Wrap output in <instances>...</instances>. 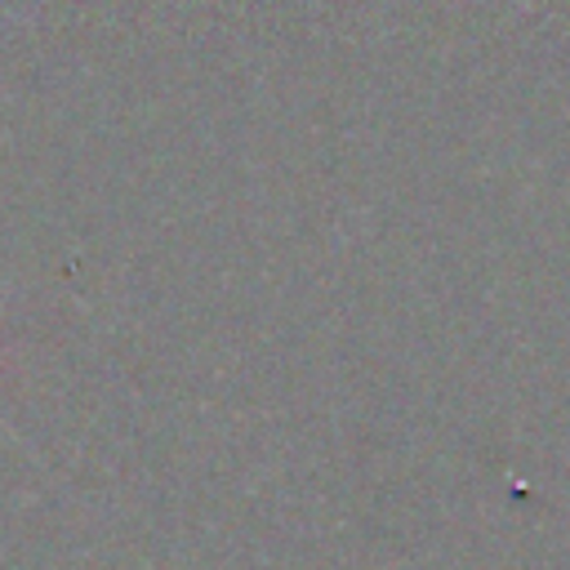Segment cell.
Returning a JSON list of instances; mask_svg holds the SVG:
<instances>
[{
    "label": "cell",
    "mask_w": 570,
    "mask_h": 570,
    "mask_svg": "<svg viewBox=\"0 0 570 570\" xmlns=\"http://www.w3.org/2000/svg\"><path fill=\"white\" fill-rule=\"evenodd\" d=\"M0 428H4V432H13V428H9V423H4V414H0Z\"/></svg>",
    "instance_id": "1"
}]
</instances>
